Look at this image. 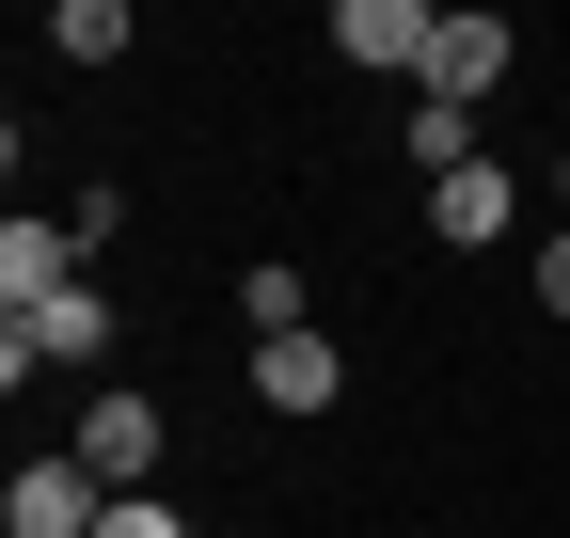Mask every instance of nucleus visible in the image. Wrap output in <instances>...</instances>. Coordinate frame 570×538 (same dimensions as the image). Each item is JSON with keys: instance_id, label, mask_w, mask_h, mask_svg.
<instances>
[{"instance_id": "f03ea898", "label": "nucleus", "mask_w": 570, "mask_h": 538, "mask_svg": "<svg viewBox=\"0 0 570 538\" xmlns=\"http://www.w3.org/2000/svg\"><path fill=\"white\" fill-rule=\"evenodd\" d=\"M63 459H80L96 491H142V476H159V412L111 380V396H80V444H63Z\"/></svg>"}, {"instance_id": "f8f14e48", "label": "nucleus", "mask_w": 570, "mask_h": 538, "mask_svg": "<svg viewBox=\"0 0 570 538\" xmlns=\"http://www.w3.org/2000/svg\"><path fill=\"white\" fill-rule=\"evenodd\" d=\"M539 317H570V222H554V253H539Z\"/></svg>"}, {"instance_id": "1a4fd4ad", "label": "nucleus", "mask_w": 570, "mask_h": 538, "mask_svg": "<svg viewBox=\"0 0 570 538\" xmlns=\"http://www.w3.org/2000/svg\"><path fill=\"white\" fill-rule=\"evenodd\" d=\"M238 317H254V349H269V332H302V269H285V253L238 269Z\"/></svg>"}, {"instance_id": "20e7f679", "label": "nucleus", "mask_w": 570, "mask_h": 538, "mask_svg": "<svg viewBox=\"0 0 570 538\" xmlns=\"http://www.w3.org/2000/svg\"><path fill=\"white\" fill-rule=\"evenodd\" d=\"M508 63H523V32H508V17H444V32H428V80H412V96H444V111H475L491 80H508Z\"/></svg>"}, {"instance_id": "6e6552de", "label": "nucleus", "mask_w": 570, "mask_h": 538, "mask_svg": "<svg viewBox=\"0 0 570 538\" xmlns=\"http://www.w3.org/2000/svg\"><path fill=\"white\" fill-rule=\"evenodd\" d=\"M48 286H80V222H0V301H48Z\"/></svg>"}, {"instance_id": "423d86ee", "label": "nucleus", "mask_w": 570, "mask_h": 538, "mask_svg": "<svg viewBox=\"0 0 570 538\" xmlns=\"http://www.w3.org/2000/svg\"><path fill=\"white\" fill-rule=\"evenodd\" d=\"M254 396H269V412H333V396H348V349H333L317 317L269 332V349H254Z\"/></svg>"}, {"instance_id": "9d476101", "label": "nucleus", "mask_w": 570, "mask_h": 538, "mask_svg": "<svg viewBox=\"0 0 570 538\" xmlns=\"http://www.w3.org/2000/svg\"><path fill=\"white\" fill-rule=\"evenodd\" d=\"M48 48H63V63H111V48H127V0H63Z\"/></svg>"}, {"instance_id": "ddd939ff", "label": "nucleus", "mask_w": 570, "mask_h": 538, "mask_svg": "<svg viewBox=\"0 0 570 538\" xmlns=\"http://www.w3.org/2000/svg\"><path fill=\"white\" fill-rule=\"evenodd\" d=\"M554 222H570V159H554Z\"/></svg>"}, {"instance_id": "7ed1b4c3", "label": "nucleus", "mask_w": 570, "mask_h": 538, "mask_svg": "<svg viewBox=\"0 0 570 538\" xmlns=\"http://www.w3.org/2000/svg\"><path fill=\"white\" fill-rule=\"evenodd\" d=\"M0 522H17V538H96L111 491L80 476V459H17V476H0Z\"/></svg>"}, {"instance_id": "0eeeda50", "label": "nucleus", "mask_w": 570, "mask_h": 538, "mask_svg": "<svg viewBox=\"0 0 570 538\" xmlns=\"http://www.w3.org/2000/svg\"><path fill=\"white\" fill-rule=\"evenodd\" d=\"M508 222H523V190H508V159H475V175H444V190H428V238H444V253H491Z\"/></svg>"}, {"instance_id": "9b49d317", "label": "nucleus", "mask_w": 570, "mask_h": 538, "mask_svg": "<svg viewBox=\"0 0 570 538\" xmlns=\"http://www.w3.org/2000/svg\"><path fill=\"white\" fill-rule=\"evenodd\" d=\"M96 538H190V522H175L159 491H111V522H96Z\"/></svg>"}, {"instance_id": "f257e3e1", "label": "nucleus", "mask_w": 570, "mask_h": 538, "mask_svg": "<svg viewBox=\"0 0 570 538\" xmlns=\"http://www.w3.org/2000/svg\"><path fill=\"white\" fill-rule=\"evenodd\" d=\"M96 349H111V301H96V286H48V301L0 317V380H32V365H96Z\"/></svg>"}, {"instance_id": "39448f33", "label": "nucleus", "mask_w": 570, "mask_h": 538, "mask_svg": "<svg viewBox=\"0 0 570 538\" xmlns=\"http://www.w3.org/2000/svg\"><path fill=\"white\" fill-rule=\"evenodd\" d=\"M428 32H444L428 0H333V48L381 63V80H428Z\"/></svg>"}]
</instances>
